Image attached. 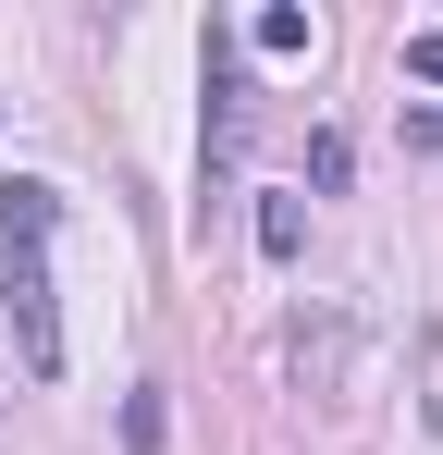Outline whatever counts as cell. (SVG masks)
Returning a JSON list of instances; mask_svg holds the SVG:
<instances>
[{"label": "cell", "mask_w": 443, "mask_h": 455, "mask_svg": "<svg viewBox=\"0 0 443 455\" xmlns=\"http://www.w3.org/2000/svg\"><path fill=\"white\" fill-rule=\"evenodd\" d=\"M0 307H12L25 370H37V381H62V296H50V246H0Z\"/></svg>", "instance_id": "cell-1"}, {"label": "cell", "mask_w": 443, "mask_h": 455, "mask_svg": "<svg viewBox=\"0 0 443 455\" xmlns=\"http://www.w3.org/2000/svg\"><path fill=\"white\" fill-rule=\"evenodd\" d=\"M246 148V75H234V50L210 37V172Z\"/></svg>", "instance_id": "cell-2"}, {"label": "cell", "mask_w": 443, "mask_h": 455, "mask_svg": "<svg viewBox=\"0 0 443 455\" xmlns=\"http://www.w3.org/2000/svg\"><path fill=\"white\" fill-rule=\"evenodd\" d=\"M50 222H62V185H0V246H50Z\"/></svg>", "instance_id": "cell-3"}, {"label": "cell", "mask_w": 443, "mask_h": 455, "mask_svg": "<svg viewBox=\"0 0 443 455\" xmlns=\"http://www.w3.org/2000/svg\"><path fill=\"white\" fill-rule=\"evenodd\" d=\"M173 443V406H160V381H136L124 394V455H160Z\"/></svg>", "instance_id": "cell-4"}, {"label": "cell", "mask_w": 443, "mask_h": 455, "mask_svg": "<svg viewBox=\"0 0 443 455\" xmlns=\"http://www.w3.org/2000/svg\"><path fill=\"white\" fill-rule=\"evenodd\" d=\"M246 37H259V50H271V62H295V50H308V12H295V0H271V12H259V25H246Z\"/></svg>", "instance_id": "cell-5"}, {"label": "cell", "mask_w": 443, "mask_h": 455, "mask_svg": "<svg viewBox=\"0 0 443 455\" xmlns=\"http://www.w3.org/2000/svg\"><path fill=\"white\" fill-rule=\"evenodd\" d=\"M259 246L295 259V246H308V210H295V197H259Z\"/></svg>", "instance_id": "cell-6"}, {"label": "cell", "mask_w": 443, "mask_h": 455, "mask_svg": "<svg viewBox=\"0 0 443 455\" xmlns=\"http://www.w3.org/2000/svg\"><path fill=\"white\" fill-rule=\"evenodd\" d=\"M407 75H419V86H443V25H419V37H407Z\"/></svg>", "instance_id": "cell-7"}]
</instances>
